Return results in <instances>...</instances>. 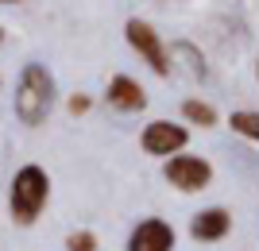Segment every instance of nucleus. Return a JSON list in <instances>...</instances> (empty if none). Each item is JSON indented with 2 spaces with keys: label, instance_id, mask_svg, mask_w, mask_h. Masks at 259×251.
Listing matches in <instances>:
<instances>
[{
  "label": "nucleus",
  "instance_id": "nucleus-1",
  "mask_svg": "<svg viewBox=\"0 0 259 251\" xmlns=\"http://www.w3.org/2000/svg\"><path fill=\"white\" fill-rule=\"evenodd\" d=\"M51 105H54V77L39 62L23 66L20 85H16V116L27 128H35V124H43L51 116Z\"/></svg>",
  "mask_w": 259,
  "mask_h": 251
},
{
  "label": "nucleus",
  "instance_id": "nucleus-2",
  "mask_svg": "<svg viewBox=\"0 0 259 251\" xmlns=\"http://www.w3.org/2000/svg\"><path fill=\"white\" fill-rule=\"evenodd\" d=\"M47 193H51V178H47L43 166H23V170H16V178H12V197H8L12 220H16V224H35V217H39L43 205H47Z\"/></svg>",
  "mask_w": 259,
  "mask_h": 251
},
{
  "label": "nucleus",
  "instance_id": "nucleus-3",
  "mask_svg": "<svg viewBox=\"0 0 259 251\" xmlns=\"http://www.w3.org/2000/svg\"><path fill=\"white\" fill-rule=\"evenodd\" d=\"M128 43H132V51H140L143 55V62L151 66L155 74H170V58H166V46H162V39L155 35V27L151 23H143V20H128Z\"/></svg>",
  "mask_w": 259,
  "mask_h": 251
},
{
  "label": "nucleus",
  "instance_id": "nucleus-4",
  "mask_svg": "<svg viewBox=\"0 0 259 251\" xmlns=\"http://www.w3.org/2000/svg\"><path fill=\"white\" fill-rule=\"evenodd\" d=\"M213 170H209L205 159H197V155H174L170 163H166V182L178 186L182 193H194V189H205Z\"/></svg>",
  "mask_w": 259,
  "mask_h": 251
},
{
  "label": "nucleus",
  "instance_id": "nucleus-5",
  "mask_svg": "<svg viewBox=\"0 0 259 251\" xmlns=\"http://www.w3.org/2000/svg\"><path fill=\"white\" fill-rule=\"evenodd\" d=\"M186 139H190V131L186 128H178V124H170V120H155V124H147L143 128V151L147 155H178L186 147Z\"/></svg>",
  "mask_w": 259,
  "mask_h": 251
},
{
  "label": "nucleus",
  "instance_id": "nucleus-6",
  "mask_svg": "<svg viewBox=\"0 0 259 251\" xmlns=\"http://www.w3.org/2000/svg\"><path fill=\"white\" fill-rule=\"evenodd\" d=\"M174 247V228L166 220H140L128 240V251H170Z\"/></svg>",
  "mask_w": 259,
  "mask_h": 251
},
{
  "label": "nucleus",
  "instance_id": "nucleus-7",
  "mask_svg": "<svg viewBox=\"0 0 259 251\" xmlns=\"http://www.w3.org/2000/svg\"><path fill=\"white\" fill-rule=\"evenodd\" d=\"M108 105H112V109H120V112H140L143 105H147V93H143L132 77L120 74V77H112V81H108Z\"/></svg>",
  "mask_w": 259,
  "mask_h": 251
},
{
  "label": "nucleus",
  "instance_id": "nucleus-8",
  "mask_svg": "<svg viewBox=\"0 0 259 251\" xmlns=\"http://www.w3.org/2000/svg\"><path fill=\"white\" fill-rule=\"evenodd\" d=\"M228 228H232V217H228L225 209H205V213H197L194 224H190L194 240H221Z\"/></svg>",
  "mask_w": 259,
  "mask_h": 251
},
{
  "label": "nucleus",
  "instance_id": "nucleus-9",
  "mask_svg": "<svg viewBox=\"0 0 259 251\" xmlns=\"http://www.w3.org/2000/svg\"><path fill=\"white\" fill-rule=\"evenodd\" d=\"M182 116L190 124H201V128H213V124H217L213 105H205V101H186V105H182Z\"/></svg>",
  "mask_w": 259,
  "mask_h": 251
},
{
  "label": "nucleus",
  "instance_id": "nucleus-10",
  "mask_svg": "<svg viewBox=\"0 0 259 251\" xmlns=\"http://www.w3.org/2000/svg\"><path fill=\"white\" fill-rule=\"evenodd\" d=\"M232 131H240V135H248V139L259 143V112H232Z\"/></svg>",
  "mask_w": 259,
  "mask_h": 251
},
{
  "label": "nucleus",
  "instance_id": "nucleus-11",
  "mask_svg": "<svg viewBox=\"0 0 259 251\" xmlns=\"http://www.w3.org/2000/svg\"><path fill=\"white\" fill-rule=\"evenodd\" d=\"M66 247L70 251H97V236H93V232H74V236L66 240Z\"/></svg>",
  "mask_w": 259,
  "mask_h": 251
},
{
  "label": "nucleus",
  "instance_id": "nucleus-12",
  "mask_svg": "<svg viewBox=\"0 0 259 251\" xmlns=\"http://www.w3.org/2000/svg\"><path fill=\"white\" fill-rule=\"evenodd\" d=\"M70 112H74V116L89 112V97H70Z\"/></svg>",
  "mask_w": 259,
  "mask_h": 251
},
{
  "label": "nucleus",
  "instance_id": "nucleus-13",
  "mask_svg": "<svg viewBox=\"0 0 259 251\" xmlns=\"http://www.w3.org/2000/svg\"><path fill=\"white\" fill-rule=\"evenodd\" d=\"M0 4H8V0H0Z\"/></svg>",
  "mask_w": 259,
  "mask_h": 251
},
{
  "label": "nucleus",
  "instance_id": "nucleus-14",
  "mask_svg": "<svg viewBox=\"0 0 259 251\" xmlns=\"http://www.w3.org/2000/svg\"><path fill=\"white\" fill-rule=\"evenodd\" d=\"M255 74H259V66H255Z\"/></svg>",
  "mask_w": 259,
  "mask_h": 251
}]
</instances>
